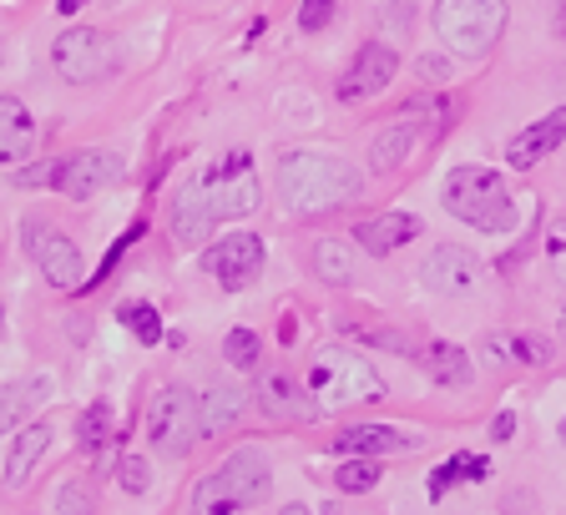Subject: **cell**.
<instances>
[{"instance_id":"cell-1","label":"cell","mask_w":566,"mask_h":515,"mask_svg":"<svg viewBox=\"0 0 566 515\" xmlns=\"http://www.w3.org/2000/svg\"><path fill=\"white\" fill-rule=\"evenodd\" d=\"M279 192L283 208L298 212V218H318V212L349 208L359 202L365 182L344 157L329 153H283L279 157Z\"/></svg>"},{"instance_id":"cell-2","label":"cell","mask_w":566,"mask_h":515,"mask_svg":"<svg viewBox=\"0 0 566 515\" xmlns=\"http://www.w3.org/2000/svg\"><path fill=\"white\" fill-rule=\"evenodd\" d=\"M440 202H446L450 218L481 228V233H506L516 223V202H511L506 177L491 172V167H455L440 188Z\"/></svg>"},{"instance_id":"cell-3","label":"cell","mask_w":566,"mask_h":515,"mask_svg":"<svg viewBox=\"0 0 566 515\" xmlns=\"http://www.w3.org/2000/svg\"><path fill=\"white\" fill-rule=\"evenodd\" d=\"M308 399H314L324 414H339L354 410V404H369V399L385 395V379L369 369V359H359L354 349H318L314 364H308V379H304Z\"/></svg>"},{"instance_id":"cell-4","label":"cell","mask_w":566,"mask_h":515,"mask_svg":"<svg viewBox=\"0 0 566 515\" xmlns=\"http://www.w3.org/2000/svg\"><path fill=\"white\" fill-rule=\"evenodd\" d=\"M506 0H436V35L446 41L450 56H491L501 31H506Z\"/></svg>"},{"instance_id":"cell-5","label":"cell","mask_w":566,"mask_h":515,"mask_svg":"<svg viewBox=\"0 0 566 515\" xmlns=\"http://www.w3.org/2000/svg\"><path fill=\"white\" fill-rule=\"evenodd\" d=\"M269 485H273L269 460H263L259 450H238L218 475L198 481V491H192V515H243L259 501H269Z\"/></svg>"},{"instance_id":"cell-6","label":"cell","mask_w":566,"mask_h":515,"mask_svg":"<svg viewBox=\"0 0 566 515\" xmlns=\"http://www.w3.org/2000/svg\"><path fill=\"white\" fill-rule=\"evenodd\" d=\"M147 434L153 445L167 455H188L192 440L202 434V399L182 385H167L153 395V410H147Z\"/></svg>"},{"instance_id":"cell-7","label":"cell","mask_w":566,"mask_h":515,"mask_svg":"<svg viewBox=\"0 0 566 515\" xmlns=\"http://www.w3.org/2000/svg\"><path fill=\"white\" fill-rule=\"evenodd\" d=\"M51 61H56V71L76 86L102 82V76L117 71V41L106 31H96V25H66V31L56 35V46H51Z\"/></svg>"},{"instance_id":"cell-8","label":"cell","mask_w":566,"mask_h":515,"mask_svg":"<svg viewBox=\"0 0 566 515\" xmlns=\"http://www.w3.org/2000/svg\"><path fill=\"white\" fill-rule=\"evenodd\" d=\"M198 182H202V202H208V212L218 223L223 218H248V212L259 208V177H253V157L248 153H228Z\"/></svg>"},{"instance_id":"cell-9","label":"cell","mask_w":566,"mask_h":515,"mask_svg":"<svg viewBox=\"0 0 566 515\" xmlns=\"http://www.w3.org/2000/svg\"><path fill=\"white\" fill-rule=\"evenodd\" d=\"M122 172H127V167H122L117 153H76V157H66V162H56L51 188L71 202H86V198H96V192L117 188Z\"/></svg>"},{"instance_id":"cell-10","label":"cell","mask_w":566,"mask_h":515,"mask_svg":"<svg viewBox=\"0 0 566 515\" xmlns=\"http://www.w3.org/2000/svg\"><path fill=\"white\" fill-rule=\"evenodd\" d=\"M420 278H424V288H436L440 298H471V293H481L485 269H481V258H475V253L446 243V248H436V253L424 258Z\"/></svg>"},{"instance_id":"cell-11","label":"cell","mask_w":566,"mask_h":515,"mask_svg":"<svg viewBox=\"0 0 566 515\" xmlns=\"http://www.w3.org/2000/svg\"><path fill=\"white\" fill-rule=\"evenodd\" d=\"M25 248H31L35 269L46 273L51 288H82V248L71 243V238L51 233L41 223H25Z\"/></svg>"},{"instance_id":"cell-12","label":"cell","mask_w":566,"mask_h":515,"mask_svg":"<svg viewBox=\"0 0 566 515\" xmlns=\"http://www.w3.org/2000/svg\"><path fill=\"white\" fill-rule=\"evenodd\" d=\"M202 269L218 273V283H223L228 293H238L263 273V243L253 233H228L218 248L202 253Z\"/></svg>"},{"instance_id":"cell-13","label":"cell","mask_w":566,"mask_h":515,"mask_svg":"<svg viewBox=\"0 0 566 515\" xmlns=\"http://www.w3.org/2000/svg\"><path fill=\"white\" fill-rule=\"evenodd\" d=\"M395 71H400V56H395L385 41H369V46L354 56V66L344 71L339 102L344 106H359V102H369V96H379L389 82H395Z\"/></svg>"},{"instance_id":"cell-14","label":"cell","mask_w":566,"mask_h":515,"mask_svg":"<svg viewBox=\"0 0 566 515\" xmlns=\"http://www.w3.org/2000/svg\"><path fill=\"white\" fill-rule=\"evenodd\" d=\"M562 137H566V106H556L552 117H542V122H531L526 132H521L516 141L506 147V162L516 167V172H526V167H536L552 147H562Z\"/></svg>"},{"instance_id":"cell-15","label":"cell","mask_w":566,"mask_h":515,"mask_svg":"<svg viewBox=\"0 0 566 515\" xmlns=\"http://www.w3.org/2000/svg\"><path fill=\"white\" fill-rule=\"evenodd\" d=\"M46 395H51L46 379H11V385H0V434L25 430L35 420V410L46 404Z\"/></svg>"},{"instance_id":"cell-16","label":"cell","mask_w":566,"mask_h":515,"mask_svg":"<svg viewBox=\"0 0 566 515\" xmlns=\"http://www.w3.org/2000/svg\"><path fill=\"white\" fill-rule=\"evenodd\" d=\"M212 218L208 212V202H202V182L192 177L188 188L177 192V202H172V233H177V243L182 248H202L208 243V233H212Z\"/></svg>"},{"instance_id":"cell-17","label":"cell","mask_w":566,"mask_h":515,"mask_svg":"<svg viewBox=\"0 0 566 515\" xmlns=\"http://www.w3.org/2000/svg\"><path fill=\"white\" fill-rule=\"evenodd\" d=\"M420 218L415 212H379V218H369V223H359V248L375 258L395 253V248H405L410 238H420Z\"/></svg>"},{"instance_id":"cell-18","label":"cell","mask_w":566,"mask_h":515,"mask_svg":"<svg viewBox=\"0 0 566 515\" xmlns=\"http://www.w3.org/2000/svg\"><path fill=\"white\" fill-rule=\"evenodd\" d=\"M31 147H35V122L25 112V102L0 96V167L31 157Z\"/></svg>"},{"instance_id":"cell-19","label":"cell","mask_w":566,"mask_h":515,"mask_svg":"<svg viewBox=\"0 0 566 515\" xmlns=\"http://www.w3.org/2000/svg\"><path fill=\"white\" fill-rule=\"evenodd\" d=\"M259 404H263V414H273V420H308V414L318 410L308 395H298V385L289 375L259 379Z\"/></svg>"},{"instance_id":"cell-20","label":"cell","mask_w":566,"mask_h":515,"mask_svg":"<svg viewBox=\"0 0 566 515\" xmlns=\"http://www.w3.org/2000/svg\"><path fill=\"white\" fill-rule=\"evenodd\" d=\"M410 434L385 430V424H349V430L334 434V450L339 455H389V450H405Z\"/></svg>"},{"instance_id":"cell-21","label":"cell","mask_w":566,"mask_h":515,"mask_svg":"<svg viewBox=\"0 0 566 515\" xmlns=\"http://www.w3.org/2000/svg\"><path fill=\"white\" fill-rule=\"evenodd\" d=\"M424 369H430V375L440 379V385H450V389H465L471 385V359H465V349H460V344H450V339H436V344H424Z\"/></svg>"},{"instance_id":"cell-22","label":"cell","mask_w":566,"mask_h":515,"mask_svg":"<svg viewBox=\"0 0 566 515\" xmlns=\"http://www.w3.org/2000/svg\"><path fill=\"white\" fill-rule=\"evenodd\" d=\"M46 445H51V430H46V424H41V420L25 424V430L15 434L11 460H6V481H11V485H25V481H31V470H35V460L46 455Z\"/></svg>"},{"instance_id":"cell-23","label":"cell","mask_w":566,"mask_h":515,"mask_svg":"<svg viewBox=\"0 0 566 515\" xmlns=\"http://www.w3.org/2000/svg\"><path fill=\"white\" fill-rule=\"evenodd\" d=\"M415 122H395V127H385L375 141H369V167L375 172H395V167L410 157V147H415Z\"/></svg>"},{"instance_id":"cell-24","label":"cell","mask_w":566,"mask_h":515,"mask_svg":"<svg viewBox=\"0 0 566 515\" xmlns=\"http://www.w3.org/2000/svg\"><path fill=\"white\" fill-rule=\"evenodd\" d=\"M243 389L238 385H218V389H208V395H202V434H223L228 424L238 420V414H243Z\"/></svg>"},{"instance_id":"cell-25","label":"cell","mask_w":566,"mask_h":515,"mask_svg":"<svg viewBox=\"0 0 566 515\" xmlns=\"http://www.w3.org/2000/svg\"><path fill=\"white\" fill-rule=\"evenodd\" d=\"M485 475H491L485 455H450L446 465L430 475V501H446L450 485H460V481H485Z\"/></svg>"},{"instance_id":"cell-26","label":"cell","mask_w":566,"mask_h":515,"mask_svg":"<svg viewBox=\"0 0 566 515\" xmlns=\"http://www.w3.org/2000/svg\"><path fill=\"white\" fill-rule=\"evenodd\" d=\"M117 440V414H112V404H92V410L76 420V445L86 450V455H96V450H106Z\"/></svg>"},{"instance_id":"cell-27","label":"cell","mask_w":566,"mask_h":515,"mask_svg":"<svg viewBox=\"0 0 566 515\" xmlns=\"http://www.w3.org/2000/svg\"><path fill=\"white\" fill-rule=\"evenodd\" d=\"M314 273H318L324 283H334V288H344V283L354 278L349 243H339V238H318V248H314Z\"/></svg>"},{"instance_id":"cell-28","label":"cell","mask_w":566,"mask_h":515,"mask_svg":"<svg viewBox=\"0 0 566 515\" xmlns=\"http://www.w3.org/2000/svg\"><path fill=\"white\" fill-rule=\"evenodd\" d=\"M495 354H511V359L521 364H552V339H542V334H501L495 339Z\"/></svg>"},{"instance_id":"cell-29","label":"cell","mask_w":566,"mask_h":515,"mask_svg":"<svg viewBox=\"0 0 566 515\" xmlns=\"http://www.w3.org/2000/svg\"><path fill=\"white\" fill-rule=\"evenodd\" d=\"M334 481H339V491H344V495H365V491H375V485H379V460H375V455L344 460Z\"/></svg>"},{"instance_id":"cell-30","label":"cell","mask_w":566,"mask_h":515,"mask_svg":"<svg viewBox=\"0 0 566 515\" xmlns=\"http://www.w3.org/2000/svg\"><path fill=\"white\" fill-rule=\"evenodd\" d=\"M117 318L132 328V334H137V344H157V339H163V318H157L153 304H127Z\"/></svg>"},{"instance_id":"cell-31","label":"cell","mask_w":566,"mask_h":515,"mask_svg":"<svg viewBox=\"0 0 566 515\" xmlns=\"http://www.w3.org/2000/svg\"><path fill=\"white\" fill-rule=\"evenodd\" d=\"M223 359L233 364V369H253V364H259V334H253V328H233L223 339Z\"/></svg>"},{"instance_id":"cell-32","label":"cell","mask_w":566,"mask_h":515,"mask_svg":"<svg viewBox=\"0 0 566 515\" xmlns=\"http://www.w3.org/2000/svg\"><path fill=\"white\" fill-rule=\"evenodd\" d=\"M117 481H122V491H127V495H142V491H147V481H153V470H147V460H142V455H122Z\"/></svg>"},{"instance_id":"cell-33","label":"cell","mask_w":566,"mask_h":515,"mask_svg":"<svg viewBox=\"0 0 566 515\" xmlns=\"http://www.w3.org/2000/svg\"><path fill=\"white\" fill-rule=\"evenodd\" d=\"M546 258H552L556 278L566 283V218H556V223L546 228Z\"/></svg>"},{"instance_id":"cell-34","label":"cell","mask_w":566,"mask_h":515,"mask_svg":"<svg viewBox=\"0 0 566 515\" xmlns=\"http://www.w3.org/2000/svg\"><path fill=\"white\" fill-rule=\"evenodd\" d=\"M329 21H334V0H304L298 6V25L304 31H324Z\"/></svg>"},{"instance_id":"cell-35","label":"cell","mask_w":566,"mask_h":515,"mask_svg":"<svg viewBox=\"0 0 566 515\" xmlns=\"http://www.w3.org/2000/svg\"><path fill=\"white\" fill-rule=\"evenodd\" d=\"M61 515H92V491L86 485H61Z\"/></svg>"},{"instance_id":"cell-36","label":"cell","mask_w":566,"mask_h":515,"mask_svg":"<svg viewBox=\"0 0 566 515\" xmlns=\"http://www.w3.org/2000/svg\"><path fill=\"white\" fill-rule=\"evenodd\" d=\"M51 177H56V162H41V167H25L15 177V188H51Z\"/></svg>"},{"instance_id":"cell-37","label":"cell","mask_w":566,"mask_h":515,"mask_svg":"<svg viewBox=\"0 0 566 515\" xmlns=\"http://www.w3.org/2000/svg\"><path fill=\"white\" fill-rule=\"evenodd\" d=\"M491 434H495V440H511V434H516V414H495Z\"/></svg>"},{"instance_id":"cell-38","label":"cell","mask_w":566,"mask_h":515,"mask_svg":"<svg viewBox=\"0 0 566 515\" xmlns=\"http://www.w3.org/2000/svg\"><path fill=\"white\" fill-rule=\"evenodd\" d=\"M82 6H86V0H56V11H61V15H76Z\"/></svg>"},{"instance_id":"cell-39","label":"cell","mask_w":566,"mask_h":515,"mask_svg":"<svg viewBox=\"0 0 566 515\" xmlns=\"http://www.w3.org/2000/svg\"><path fill=\"white\" fill-rule=\"evenodd\" d=\"M279 515H308V505H283Z\"/></svg>"},{"instance_id":"cell-40","label":"cell","mask_w":566,"mask_h":515,"mask_svg":"<svg viewBox=\"0 0 566 515\" xmlns=\"http://www.w3.org/2000/svg\"><path fill=\"white\" fill-rule=\"evenodd\" d=\"M562 31H566V0H562Z\"/></svg>"},{"instance_id":"cell-41","label":"cell","mask_w":566,"mask_h":515,"mask_svg":"<svg viewBox=\"0 0 566 515\" xmlns=\"http://www.w3.org/2000/svg\"><path fill=\"white\" fill-rule=\"evenodd\" d=\"M0 318H6V304H0Z\"/></svg>"},{"instance_id":"cell-42","label":"cell","mask_w":566,"mask_h":515,"mask_svg":"<svg viewBox=\"0 0 566 515\" xmlns=\"http://www.w3.org/2000/svg\"><path fill=\"white\" fill-rule=\"evenodd\" d=\"M562 334H566V318H562Z\"/></svg>"}]
</instances>
